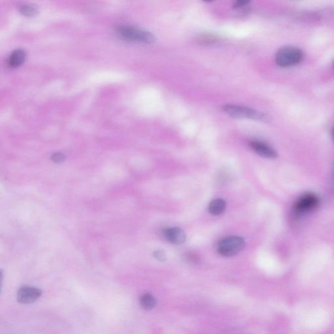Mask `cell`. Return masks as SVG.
Listing matches in <instances>:
<instances>
[{
    "mask_svg": "<svg viewBox=\"0 0 334 334\" xmlns=\"http://www.w3.org/2000/svg\"><path fill=\"white\" fill-rule=\"evenodd\" d=\"M249 3V1H245V0H240V1H236L235 2L233 7H234L235 9H239V8L245 7V6L248 5Z\"/></svg>",
    "mask_w": 334,
    "mask_h": 334,
    "instance_id": "16",
    "label": "cell"
},
{
    "mask_svg": "<svg viewBox=\"0 0 334 334\" xmlns=\"http://www.w3.org/2000/svg\"><path fill=\"white\" fill-rule=\"evenodd\" d=\"M223 109L226 114L234 118L251 119L259 121H268L269 119L268 115L265 113L240 105H226Z\"/></svg>",
    "mask_w": 334,
    "mask_h": 334,
    "instance_id": "1",
    "label": "cell"
},
{
    "mask_svg": "<svg viewBox=\"0 0 334 334\" xmlns=\"http://www.w3.org/2000/svg\"><path fill=\"white\" fill-rule=\"evenodd\" d=\"M319 199L317 195L312 193L303 195L294 204L293 211L296 215L306 213L315 209L318 206Z\"/></svg>",
    "mask_w": 334,
    "mask_h": 334,
    "instance_id": "5",
    "label": "cell"
},
{
    "mask_svg": "<svg viewBox=\"0 0 334 334\" xmlns=\"http://www.w3.org/2000/svg\"><path fill=\"white\" fill-rule=\"evenodd\" d=\"M249 146L259 156L268 159H276L278 157L277 152L265 142L259 141H251Z\"/></svg>",
    "mask_w": 334,
    "mask_h": 334,
    "instance_id": "8",
    "label": "cell"
},
{
    "mask_svg": "<svg viewBox=\"0 0 334 334\" xmlns=\"http://www.w3.org/2000/svg\"><path fill=\"white\" fill-rule=\"evenodd\" d=\"M117 33L121 38L127 41H137L146 44L153 43L156 41V38L152 33L134 27L127 26L119 27Z\"/></svg>",
    "mask_w": 334,
    "mask_h": 334,
    "instance_id": "3",
    "label": "cell"
},
{
    "mask_svg": "<svg viewBox=\"0 0 334 334\" xmlns=\"http://www.w3.org/2000/svg\"><path fill=\"white\" fill-rule=\"evenodd\" d=\"M303 52L294 47H284L278 51L276 61L280 67H286L295 65L302 60Z\"/></svg>",
    "mask_w": 334,
    "mask_h": 334,
    "instance_id": "2",
    "label": "cell"
},
{
    "mask_svg": "<svg viewBox=\"0 0 334 334\" xmlns=\"http://www.w3.org/2000/svg\"><path fill=\"white\" fill-rule=\"evenodd\" d=\"M142 308L146 310H150L153 309L156 305V298L150 294H144L141 297L140 300Z\"/></svg>",
    "mask_w": 334,
    "mask_h": 334,
    "instance_id": "11",
    "label": "cell"
},
{
    "mask_svg": "<svg viewBox=\"0 0 334 334\" xmlns=\"http://www.w3.org/2000/svg\"><path fill=\"white\" fill-rule=\"evenodd\" d=\"M41 294V290L34 286H22L18 291V302L20 304H30L38 300Z\"/></svg>",
    "mask_w": 334,
    "mask_h": 334,
    "instance_id": "6",
    "label": "cell"
},
{
    "mask_svg": "<svg viewBox=\"0 0 334 334\" xmlns=\"http://www.w3.org/2000/svg\"><path fill=\"white\" fill-rule=\"evenodd\" d=\"M185 259L189 263H195L198 261V257L197 255L193 254L192 253H188L185 255Z\"/></svg>",
    "mask_w": 334,
    "mask_h": 334,
    "instance_id": "15",
    "label": "cell"
},
{
    "mask_svg": "<svg viewBox=\"0 0 334 334\" xmlns=\"http://www.w3.org/2000/svg\"><path fill=\"white\" fill-rule=\"evenodd\" d=\"M20 11L22 14L27 16H32L36 15L38 12V7L31 4H27L20 6Z\"/></svg>",
    "mask_w": 334,
    "mask_h": 334,
    "instance_id": "12",
    "label": "cell"
},
{
    "mask_svg": "<svg viewBox=\"0 0 334 334\" xmlns=\"http://www.w3.org/2000/svg\"><path fill=\"white\" fill-rule=\"evenodd\" d=\"M333 136H334V128L333 129Z\"/></svg>",
    "mask_w": 334,
    "mask_h": 334,
    "instance_id": "17",
    "label": "cell"
},
{
    "mask_svg": "<svg viewBox=\"0 0 334 334\" xmlns=\"http://www.w3.org/2000/svg\"><path fill=\"white\" fill-rule=\"evenodd\" d=\"M154 257L160 261H165L167 259L166 253L163 251H157L154 253Z\"/></svg>",
    "mask_w": 334,
    "mask_h": 334,
    "instance_id": "13",
    "label": "cell"
},
{
    "mask_svg": "<svg viewBox=\"0 0 334 334\" xmlns=\"http://www.w3.org/2000/svg\"><path fill=\"white\" fill-rule=\"evenodd\" d=\"M64 155L60 153H56L53 155L52 156V160L56 163L62 162L64 160Z\"/></svg>",
    "mask_w": 334,
    "mask_h": 334,
    "instance_id": "14",
    "label": "cell"
},
{
    "mask_svg": "<svg viewBox=\"0 0 334 334\" xmlns=\"http://www.w3.org/2000/svg\"><path fill=\"white\" fill-rule=\"evenodd\" d=\"M245 247L244 239L241 237L232 236L226 237L221 240L218 244V251L224 257L234 256L240 253Z\"/></svg>",
    "mask_w": 334,
    "mask_h": 334,
    "instance_id": "4",
    "label": "cell"
},
{
    "mask_svg": "<svg viewBox=\"0 0 334 334\" xmlns=\"http://www.w3.org/2000/svg\"><path fill=\"white\" fill-rule=\"evenodd\" d=\"M26 53L22 49H18L13 52L9 57V64L12 67H18L25 60Z\"/></svg>",
    "mask_w": 334,
    "mask_h": 334,
    "instance_id": "9",
    "label": "cell"
},
{
    "mask_svg": "<svg viewBox=\"0 0 334 334\" xmlns=\"http://www.w3.org/2000/svg\"><path fill=\"white\" fill-rule=\"evenodd\" d=\"M226 202L223 199H217L213 200L210 203L208 210L210 214L214 216H220L224 212L226 209Z\"/></svg>",
    "mask_w": 334,
    "mask_h": 334,
    "instance_id": "10",
    "label": "cell"
},
{
    "mask_svg": "<svg viewBox=\"0 0 334 334\" xmlns=\"http://www.w3.org/2000/svg\"></svg>",
    "mask_w": 334,
    "mask_h": 334,
    "instance_id": "18",
    "label": "cell"
},
{
    "mask_svg": "<svg viewBox=\"0 0 334 334\" xmlns=\"http://www.w3.org/2000/svg\"><path fill=\"white\" fill-rule=\"evenodd\" d=\"M163 235L168 242L174 245H180L186 240V234L179 227L167 228L163 231Z\"/></svg>",
    "mask_w": 334,
    "mask_h": 334,
    "instance_id": "7",
    "label": "cell"
}]
</instances>
